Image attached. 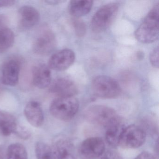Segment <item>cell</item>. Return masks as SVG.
<instances>
[{"instance_id": "obj_1", "label": "cell", "mask_w": 159, "mask_h": 159, "mask_svg": "<svg viewBox=\"0 0 159 159\" xmlns=\"http://www.w3.org/2000/svg\"><path fill=\"white\" fill-rule=\"evenodd\" d=\"M159 4H156L147 15L135 32L137 39L143 43H150L158 39L159 30Z\"/></svg>"}, {"instance_id": "obj_2", "label": "cell", "mask_w": 159, "mask_h": 159, "mask_svg": "<svg viewBox=\"0 0 159 159\" xmlns=\"http://www.w3.org/2000/svg\"><path fill=\"white\" fill-rule=\"evenodd\" d=\"M84 117L88 122L105 129L121 120L114 109L103 105H93L84 112Z\"/></svg>"}, {"instance_id": "obj_3", "label": "cell", "mask_w": 159, "mask_h": 159, "mask_svg": "<svg viewBox=\"0 0 159 159\" xmlns=\"http://www.w3.org/2000/svg\"><path fill=\"white\" fill-rule=\"evenodd\" d=\"M80 107L79 100L74 96L57 97L52 102L50 107L51 114L59 120H72Z\"/></svg>"}, {"instance_id": "obj_4", "label": "cell", "mask_w": 159, "mask_h": 159, "mask_svg": "<svg viewBox=\"0 0 159 159\" xmlns=\"http://www.w3.org/2000/svg\"><path fill=\"white\" fill-rule=\"evenodd\" d=\"M92 89L95 95L100 98L111 99L120 94L121 89L117 81L109 76L95 77L92 83Z\"/></svg>"}, {"instance_id": "obj_5", "label": "cell", "mask_w": 159, "mask_h": 159, "mask_svg": "<svg viewBox=\"0 0 159 159\" xmlns=\"http://www.w3.org/2000/svg\"><path fill=\"white\" fill-rule=\"evenodd\" d=\"M119 6L117 3H110L101 7L92 18L91 29L95 33H100L107 29L116 17Z\"/></svg>"}, {"instance_id": "obj_6", "label": "cell", "mask_w": 159, "mask_h": 159, "mask_svg": "<svg viewBox=\"0 0 159 159\" xmlns=\"http://www.w3.org/2000/svg\"><path fill=\"white\" fill-rule=\"evenodd\" d=\"M146 134L143 129L135 125L124 127L121 133L119 145L124 148L134 149L145 143Z\"/></svg>"}, {"instance_id": "obj_7", "label": "cell", "mask_w": 159, "mask_h": 159, "mask_svg": "<svg viewBox=\"0 0 159 159\" xmlns=\"http://www.w3.org/2000/svg\"><path fill=\"white\" fill-rule=\"evenodd\" d=\"M105 150V145L101 138H88L79 147L78 156L81 159H97Z\"/></svg>"}, {"instance_id": "obj_8", "label": "cell", "mask_w": 159, "mask_h": 159, "mask_svg": "<svg viewBox=\"0 0 159 159\" xmlns=\"http://www.w3.org/2000/svg\"><path fill=\"white\" fill-rule=\"evenodd\" d=\"M75 60V53L72 50L63 49L52 55L48 62V66L53 70L63 71L69 68Z\"/></svg>"}, {"instance_id": "obj_9", "label": "cell", "mask_w": 159, "mask_h": 159, "mask_svg": "<svg viewBox=\"0 0 159 159\" xmlns=\"http://www.w3.org/2000/svg\"><path fill=\"white\" fill-rule=\"evenodd\" d=\"M55 37L52 30H44L34 41L33 49L38 54L45 55L50 53L54 48Z\"/></svg>"}, {"instance_id": "obj_10", "label": "cell", "mask_w": 159, "mask_h": 159, "mask_svg": "<svg viewBox=\"0 0 159 159\" xmlns=\"http://www.w3.org/2000/svg\"><path fill=\"white\" fill-rule=\"evenodd\" d=\"M20 69V65L17 60L10 59L6 61L2 70V83L8 86L16 85L19 81Z\"/></svg>"}, {"instance_id": "obj_11", "label": "cell", "mask_w": 159, "mask_h": 159, "mask_svg": "<svg viewBox=\"0 0 159 159\" xmlns=\"http://www.w3.org/2000/svg\"><path fill=\"white\" fill-rule=\"evenodd\" d=\"M18 24L21 28L29 29L36 26L39 22L40 16L34 7L25 6L18 12Z\"/></svg>"}, {"instance_id": "obj_12", "label": "cell", "mask_w": 159, "mask_h": 159, "mask_svg": "<svg viewBox=\"0 0 159 159\" xmlns=\"http://www.w3.org/2000/svg\"><path fill=\"white\" fill-rule=\"evenodd\" d=\"M50 90L57 97L74 96L78 93V88L75 84L66 78L56 80L51 85Z\"/></svg>"}, {"instance_id": "obj_13", "label": "cell", "mask_w": 159, "mask_h": 159, "mask_svg": "<svg viewBox=\"0 0 159 159\" xmlns=\"http://www.w3.org/2000/svg\"><path fill=\"white\" fill-rule=\"evenodd\" d=\"M32 82L39 89H44L51 84L52 74L47 65L39 63L35 65L32 69Z\"/></svg>"}, {"instance_id": "obj_14", "label": "cell", "mask_w": 159, "mask_h": 159, "mask_svg": "<svg viewBox=\"0 0 159 159\" xmlns=\"http://www.w3.org/2000/svg\"><path fill=\"white\" fill-rule=\"evenodd\" d=\"M24 113L28 121L32 126L39 127L43 125L44 114L39 102L30 101L25 107Z\"/></svg>"}, {"instance_id": "obj_15", "label": "cell", "mask_w": 159, "mask_h": 159, "mask_svg": "<svg viewBox=\"0 0 159 159\" xmlns=\"http://www.w3.org/2000/svg\"><path fill=\"white\" fill-rule=\"evenodd\" d=\"M59 159H78V151L70 140L59 139L53 145Z\"/></svg>"}, {"instance_id": "obj_16", "label": "cell", "mask_w": 159, "mask_h": 159, "mask_svg": "<svg viewBox=\"0 0 159 159\" xmlns=\"http://www.w3.org/2000/svg\"><path fill=\"white\" fill-rule=\"evenodd\" d=\"M17 126V121L13 115L0 110V136H8L15 134Z\"/></svg>"}, {"instance_id": "obj_17", "label": "cell", "mask_w": 159, "mask_h": 159, "mask_svg": "<svg viewBox=\"0 0 159 159\" xmlns=\"http://www.w3.org/2000/svg\"><path fill=\"white\" fill-rule=\"evenodd\" d=\"M93 5V1L90 0H73L69 4V11L74 17H81L90 12Z\"/></svg>"}, {"instance_id": "obj_18", "label": "cell", "mask_w": 159, "mask_h": 159, "mask_svg": "<svg viewBox=\"0 0 159 159\" xmlns=\"http://www.w3.org/2000/svg\"><path fill=\"white\" fill-rule=\"evenodd\" d=\"M35 153L37 159H59L53 145L39 141L35 146Z\"/></svg>"}, {"instance_id": "obj_19", "label": "cell", "mask_w": 159, "mask_h": 159, "mask_svg": "<svg viewBox=\"0 0 159 159\" xmlns=\"http://www.w3.org/2000/svg\"><path fill=\"white\" fill-rule=\"evenodd\" d=\"M121 120L112 125L106 129V139L109 145L112 147L119 146L120 136L123 129Z\"/></svg>"}, {"instance_id": "obj_20", "label": "cell", "mask_w": 159, "mask_h": 159, "mask_svg": "<svg viewBox=\"0 0 159 159\" xmlns=\"http://www.w3.org/2000/svg\"><path fill=\"white\" fill-rule=\"evenodd\" d=\"M15 41L13 31L7 27L0 30V54L3 53L10 49Z\"/></svg>"}, {"instance_id": "obj_21", "label": "cell", "mask_w": 159, "mask_h": 159, "mask_svg": "<svg viewBox=\"0 0 159 159\" xmlns=\"http://www.w3.org/2000/svg\"><path fill=\"white\" fill-rule=\"evenodd\" d=\"M7 159H28L27 152L24 145L13 143L7 149Z\"/></svg>"}, {"instance_id": "obj_22", "label": "cell", "mask_w": 159, "mask_h": 159, "mask_svg": "<svg viewBox=\"0 0 159 159\" xmlns=\"http://www.w3.org/2000/svg\"><path fill=\"white\" fill-rule=\"evenodd\" d=\"M98 159H123L120 152L113 149L105 150Z\"/></svg>"}, {"instance_id": "obj_23", "label": "cell", "mask_w": 159, "mask_h": 159, "mask_svg": "<svg viewBox=\"0 0 159 159\" xmlns=\"http://www.w3.org/2000/svg\"><path fill=\"white\" fill-rule=\"evenodd\" d=\"M15 134L18 137L25 140L28 139L31 136L30 131L27 127L21 125H18Z\"/></svg>"}, {"instance_id": "obj_24", "label": "cell", "mask_w": 159, "mask_h": 159, "mask_svg": "<svg viewBox=\"0 0 159 159\" xmlns=\"http://www.w3.org/2000/svg\"><path fill=\"white\" fill-rule=\"evenodd\" d=\"M159 47H157L151 53L150 55V61L151 64L154 67H159Z\"/></svg>"}, {"instance_id": "obj_25", "label": "cell", "mask_w": 159, "mask_h": 159, "mask_svg": "<svg viewBox=\"0 0 159 159\" xmlns=\"http://www.w3.org/2000/svg\"><path fill=\"white\" fill-rule=\"evenodd\" d=\"M134 159H155V158L150 152H143L139 154Z\"/></svg>"}, {"instance_id": "obj_26", "label": "cell", "mask_w": 159, "mask_h": 159, "mask_svg": "<svg viewBox=\"0 0 159 159\" xmlns=\"http://www.w3.org/2000/svg\"><path fill=\"white\" fill-rule=\"evenodd\" d=\"M16 2L9 0H0V8L10 7L15 4Z\"/></svg>"}, {"instance_id": "obj_27", "label": "cell", "mask_w": 159, "mask_h": 159, "mask_svg": "<svg viewBox=\"0 0 159 159\" xmlns=\"http://www.w3.org/2000/svg\"><path fill=\"white\" fill-rule=\"evenodd\" d=\"M75 27L76 28V31H77V34H80L81 36L82 34H84V32L81 30V28H85V26L83 24L80 23V22H77V23H76L75 25Z\"/></svg>"}, {"instance_id": "obj_28", "label": "cell", "mask_w": 159, "mask_h": 159, "mask_svg": "<svg viewBox=\"0 0 159 159\" xmlns=\"http://www.w3.org/2000/svg\"><path fill=\"white\" fill-rule=\"evenodd\" d=\"M7 23V17L3 15L0 14V30L3 28L6 27L5 25Z\"/></svg>"}, {"instance_id": "obj_29", "label": "cell", "mask_w": 159, "mask_h": 159, "mask_svg": "<svg viewBox=\"0 0 159 159\" xmlns=\"http://www.w3.org/2000/svg\"><path fill=\"white\" fill-rule=\"evenodd\" d=\"M45 2L50 4V5H56V4H59L62 2H65V1H56V0H51V1H46Z\"/></svg>"}, {"instance_id": "obj_30", "label": "cell", "mask_w": 159, "mask_h": 159, "mask_svg": "<svg viewBox=\"0 0 159 159\" xmlns=\"http://www.w3.org/2000/svg\"><path fill=\"white\" fill-rule=\"evenodd\" d=\"M0 159H4V153L2 149L0 148Z\"/></svg>"}]
</instances>
